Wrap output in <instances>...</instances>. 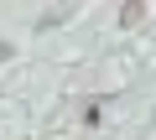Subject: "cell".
Masks as SVG:
<instances>
[{
  "label": "cell",
  "instance_id": "obj_1",
  "mask_svg": "<svg viewBox=\"0 0 156 140\" xmlns=\"http://www.w3.org/2000/svg\"><path fill=\"white\" fill-rule=\"evenodd\" d=\"M146 16V0H130V5H120V26H135Z\"/></svg>",
  "mask_w": 156,
  "mask_h": 140
}]
</instances>
